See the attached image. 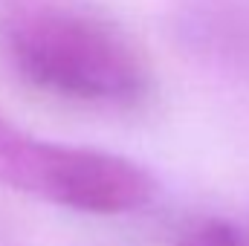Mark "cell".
<instances>
[{
    "mask_svg": "<svg viewBox=\"0 0 249 246\" xmlns=\"http://www.w3.org/2000/svg\"><path fill=\"white\" fill-rule=\"evenodd\" d=\"M0 185L81 214H133L157 200L160 183L139 162L96 148L32 136L0 113Z\"/></svg>",
    "mask_w": 249,
    "mask_h": 246,
    "instance_id": "2",
    "label": "cell"
},
{
    "mask_svg": "<svg viewBox=\"0 0 249 246\" xmlns=\"http://www.w3.org/2000/svg\"><path fill=\"white\" fill-rule=\"evenodd\" d=\"M0 47L26 87L58 102L130 110L151 93V67L133 38L72 3L15 6L0 26Z\"/></svg>",
    "mask_w": 249,
    "mask_h": 246,
    "instance_id": "1",
    "label": "cell"
}]
</instances>
